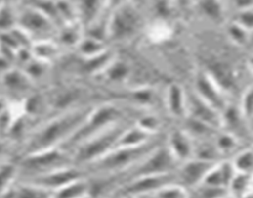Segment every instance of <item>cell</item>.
Here are the masks:
<instances>
[{
	"label": "cell",
	"mask_w": 253,
	"mask_h": 198,
	"mask_svg": "<svg viewBox=\"0 0 253 198\" xmlns=\"http://www.w3.org/2000/svg\"><path fill=\"white\" fill-rule=\"evenodd\" d=\"M90 108H69L58 115L44 121L36 130L32 131L25 143V153L36 152L44 148H61L72 134L85 120Z\"/></svg>",
	"instance_id": "6da1fadb"
},
{
	"label": "cell",
	"mask_w": 253,
	"mask_h": 198,
	"mask_svg": "<svg viewBox=\"0 0 253 198\" xmlns=\"http://www.w3.org/2000/svg\"><path fill=\"white\" fill-rule=\"evenodd\" d=\"M158 144L160 143L153 139L140 146H114L105 155L86 163L83 168L90 171L93 175H123L125 177L128 171L135 167Z\"/></svg>",
	"instance_id": "7a4b0ae2"
},
{
	"label": "cell",
	"mask_w": 253,
	"mask_h": 198,
	"mask_svg": "<svg viewBox=\"0 0 253 198\" xmlns=\"http://www.w3.org/2000/svg\"><path fill=\"white\" fill-rule=\"evenodd\" d=\"M128 124H130V121L121 119L113 125L103 129L99 133L94 134L90 138L85 139L81 144L74 146L69 151L74 165L83 167L86 163L105 155L108 151H110L116 145L119 136L121 135V133L125 130Z\"/></svg>",
	"instance_id": "3957f363"
},
{
	"label": "cell",
	"mask_w": 253,
	"mask_h": 198,
	"mask_svg": "<svg viewBox=\"0 0 253 198\" xmlns=\"http://www.w3.org/2000/svg\"><path fill=\"white\" fill-rule=\"evenodd\" d=\"M121 119H125L124 118V111L120 106L115 105V104L106 103L90 109L85 120L82 123V125L72 134L71 138L61 148L67 151H71L74 146L81 144L82 141L90 138L91 135L99 133L103 129L113 125Z\"/></svg>",
	"instance_id": "277c9868"
},
{
	"label": "cell",
	"mask_w": 253,
	"mask_h": 198,
	"mask_svg": "<svg viewBox=\"0 0 253 198\" xmlns=\"http://www.w3.org/2000/svg\"><path fill=\"white\" fill-rule=\"evenodd\" d=\"M71 163H73V161H72L69 151L57 146V148H44L36 152L25 153L24 158L17 165V167H19V172L25 173L26 177H29V176L41 175L54 168L71 165Z\"/></svg>",
	"instance_id": "5b68a950"
},
{
	"label": "cell",
	"mask_w": 253,
	"mask_h": 198,
	"mask_svg": "<svg viewBox=\"0 0 253 198\" xmlns=\"http://www.w3.org/2000/svg\"><path fill=\"white\" fill-rule=\"evenodd\" d=\"M175 180H177L175 172L135 176V177H130L127 181H125L123 186L118 187L120 192H118L116 195L131 196V197L151 196L163 185Z\"/></svg>",
	"instance_id": "8992f818"
},
{
	"label": "cell",
	"mask_w": 253,
	"mask_h": 198,
	"mask_svg": "<svg viewBox=\"0 0 253 198\" xmlns=\"http://www.w3.org/2000/svg\"><path fill=\"white\" fill-rule=\"evenodd\" d=\"M138 22L140 17L135 7L128 4H120L114 9L106 25V34L116 40L127 39L137 30Z\"/></svg>",
	"instance_id": "52a82bcc"
},
{
	"label": "cell",
	"mask_w": 253,
	"mask_h": 198,
	"mask_svg": "<svg viewBox=\"0 0 253 198\" xmlns=\"http://www.w3.org/2000/svg\"><path fill=\"white\" fill-rule=\"evenodd\" d=\"M194 93L199 96L204 101H207L209 105H211L215 110L222 113L227 105V101L225 99L224 89L215 82V79L209 73H199L195 79V89Z\"/></svg>",
	"instance_id": "ba28073f"
},
{
	"label": "cell",
	"mask_w": 253,
	"mask_h": 198,
	"mask_svg": "<svg viewBox=\"0 0 253 198\" xmlns=\"http://www.w3.org/2000/svg\"><path fill=\"white\" fill-rule=\"evenodd\" d=\"M216 161H208L198 157H190L188 160L183 161L175 170L178 182L184 185L185 187L192 190L195 188L204 178L205 173L211 168V166Z\"/></svg>",
	"instance_id": "9c48e42d"
},
{
	"label": "cell",
	"mask_w": 253,
	"mask_h": 198,
	"mask_svg": "<svg viewBox=\"0 0 253 198\" xmlns=\"http://www.w3.org/2000/svg\"><path fill=\"white\" fill-rule=\"evenodd\" d=\"M187 115L216 129L221 128V114L195 93L187 94Z\"/></svg>",
	"instance_id": "30bf717a"
},
{
	"label": "cell",
	"mask_w": 253,
	"mask_h": 198,
	"mask_svg": "<svg viewBox=\"0 0 253 198\" xmlns=\"http://www.w3.org/2000/svg\"><path fill=\"white\" fill-rule=\"evenodd\" d=\"M194 139L184 130V129H175L168 135L167 146L173 157L178 162L188 160L194 155Z\"/></svg>",
	"instance_id": "8fae6325"
},
{
	"label": "cell",
	"mask_w": 253,
	"mask_h": 198,
	"mask_svg": "<svg viewBox=\"0 0 253 198\" xmlns=\"http://www.w3.org/2000/svg\"><path fill=\"white\" fill-rule=\"evenodd\" d=\"M166 106L172 116L182 119L187 116V93L177 83H173L166 89Z\"/></svg>",
	"instance_id": "7c38bea8"
},
{
	"label": "cell",
	"mask_w": 253,
	"mask_h": 198,
	"mask_svg": "<svg viewBox=\"0 0 253 198\" xmlns=\"http://www.w3.org/2000/svg\"><path fill=\"white\" fill-rule=\"evenodd\" d=\"M20 22L25 31L43 32L48 31L51 27V20L40 9H29L20 16Z\"/></svg>",
	"instance_id": "4fadbf2b"
},
{
	"label": "cell",
	"mask_w": 253,
	"mask_h": 198,
	"mask_svg": "<svg viewBox=\"0 0 253 198\" xmlns=\"http://www.w3.org/2000/svg\"><path fill=\"white\" fill-rule=\"evenodd\" d=\"M52 196L56 197H82L89 196V178L86 175L81 176L78 178L64 183L56 191H53Z\"/></svg>",
	"instance_id": "5bb4252c"
},
{
	"label": "cell",
	"mask_w": 253,
	"mask_h": 198,
	"mask_svg": "<svg viewBox=\"0 0 253 198\" xmlns=\"http://www.w3.org/2000/svg\"><path fill=\"white\" fill-rule=\"evenodd\" d=\"M29 83L30 78L27 74L16 69H6L0 79V86H4L9 91L14 92L24 91L25 88H27Z\"/></svg>",
	"instance_id": "9a60e30c"
},
{
	"label": "cell",
	"mask_w": 253,
	"mask_h": 198,
	"mask_svg": "<svg viewBox=\"0 0 253 198\" xmlns=\"http://www.w3.org/2000/svg\"><path fill=\"white\" fill-rule=\"evenodd\" d=\"M252 173H245L235 171L229 183L230 196H249L252 192Z\"/></svg>",
	"instance_id": "2e32d148"
},
{
	"label": "cell",
	"mask_w": 253,
	"mask_h": 198,
	"mask_svg": "<svg viewBox=\"0 0 253 198\" xmlns=\"http://www.w3.org/2000/svg\"><path fill=\"white\" fill-rule=\"evenodd\" d=\"M215 136L214 145L216 150L219 151L220 155H225V153H235L239 148L240 139L235 136L234 134L229 133V131H221L220 134Z\"/></svg>",
	"instance_id": "e0dca14e"
},
{
	"label": "cell",
	"mask_w": 253,
	"mask_h": 198,
	"mask_svg": "<svg viewBox=\"0 0 253 198\" xmlns=\"http://www.w3.org/2000/svg\"><path fill=\"white\" fill-rule=\"evenodd\" d=\"M19 175V167L12 162H0V196H4Z\"/></svg>",
	"instance_id": "ac0fdd59"
},
{
	"label": "cell",
	"mask_w": 253,
	"mask_h": 198,
	"mask_svg": "<svg viewBox=\"0 0 253 198\" xmlns=\"http://www.w3.org/2000/svg\"><path fill=\"white\" fill-rule=\"evenodd\" d=\"M104 73L108 77L109 81L124 82L130 76V66L126 62L120 61V59H118V61L114 59L104 68Z\"/></svg>",
	"instance_id": "d6986e66"
},
{
	"label": "cell",
	"mask_w": 253,
	"mask_h": 198,
	"mask_svg": "<svg viewBox=\"0 0 253 198\" xmlns=\"http://www.w3.org/2000/svg\"><path fill=\"white\" fill-rule=\"evenodd\" d=\"M235 171L245 173H252V150L251 148H241L240 151H236L230 158Z\"/></svg>",
	"instance_id": "ffe728a7"
},
{
	"label": "cell",
	"mask_w": 253,
	"mask_h": 198,
	"mask_svg": "<svg viewBox=\"0 0 253 198\" xmlns=\"http://www.w3.org/2000/svg\"><path fill=\"white\" fill-rule=\"evenodd\" d=\"M103 6V0H79L78 14L86 22H94Z\"/></svg>",
	"instance_id": "44dd1931"
},
{
	"label": "cell",
	"mask_w": 253,
	"mask_h": 198,
	"mask_svg": "<svg viewBox=\"0 0 253 198\" xmlns=\"http://www.w3.org/2000/svg\"><path fill=\"white\" fill-rule=\"evenodd\" d=\"M79 46V52L82 53V56L84 58H89V57H94L96 54L101 53V52L105 51V45L101 40L94 39V37H85V39L81 40L78 42Z\"/></svg>",
	"instance_id": "7402d4cb"
},
{
	"label": "cell",
	"mask_w": 253,
	"mask_h": 198,
	"mask_svg": "<svg viewBox=\"0 0 253 198\" xmlns=\"http://www.w3.org/2000/svg\"><path fill=\"white\" fill-rule=\"evenodd\" d=\"M57 47L49 41L37 42L34 47V54L39 61H48L56 56Z\"/></svg>",
	"instance_id": "603a6c76"
},
{
	"label": "cell",
	"mask_w": 253,
	"mask_h": 198,
	"mask_svg": "<svg viewBox=\"0 0 253 198\" xmlns=\"http://www.w3.org/2000/svg\"><path fill=\"white\" fill-rule=\"evenodd\" d=\"M16 22L15 12L7 4H0V32L9 31Z\"/></svg>",
	"instance_id": "cb8c5ba5"
},
{
	"label": "cell",
	"mask_w": 253,
	"mask_h": 198,
	"mask_svg": "<svg viewBox=\"0 0 253 198\" xmlns=\"http://www.w3.org/2000/svg\"><path fill=\"white\" fill-rule=\"evenodd\" d=\"M135 124L145 131H147V133L152 134V135H156L158 133L161 126L160 119L153 115V114H143L141 118H138V120Z\"/></svg>",
	"instance_id": "d4e9b609"
},
{
	"label": "cell",
	"mask_w": 253,
	"mask_h": 198,
	"mask_svg": "<svg viewBox=\"0 0 253 198\" xmlns=\"http://www.w3.org/2000/svg\"><path fill=\"white\" fill-rule=\"evenodd\" d=\"M239 110L241 113L242 118L246 120V123L251 126L252 123V91L251 87L245 89L244 94H242L241 103H240Z\"/></svg>",
	"instance_id": "484cf974"
},
{
	"label": "cell",
	"mask_w": 253,
	"mask_h": 198,
	"mask_svg": "<svg viewBox=\"0 0 253 198\" xmlns=\"http://www.w3.org/2000/svg\"><path fill=\"white\" fill-rule=\"evenodd\" d=\"M229 35L232 39V41H235L239 45H245L247 42V40H249L250 31H247L246 29L240 26L236 22H232L229 26Z\"/></svg>",
	"instance_id": "4316f807"
},
{
	"label": "cell",
	"mask_w": 253,
	"mask_h": 198,
	"mask_svg": "<svg viewBox=\"0 0 253 198\" xmlns=\"http://www.w3.org/2000/svg\"><path fill=\"white\" fill-rule=\"evenodd\" d=\"M239 15H237L235 22L239 24L240 26H242L244 29H246L247 31L251 32L252 29V10L251 7L250 9H242L239 10Z\"/></svg>",
	"instance_id": "83f0119b"
},
{
	"label": "cell",
	"mask_w": 253,
	"mask_h": 198,
	"mask_svg": "<svg viewBox=\"0 0 253 198\" xmlns=\"http://www.w3.org/2000/svg\"><path fill=\"white\" fill-rule=\"evenodd\" d=\"M61 40L63 44H67V45H74V44H78V40H79V36L78 34L76 32V30L74 29H66L62 31L61 34Z\"/></svg>",
	"instance_id": "f1b7e54d"
},
{
	"label": "cell",
	"mask_w": 253,
	"mask_h": 198,
	"mask_svg": "<svg viewBox=\"0 0 253 198\" xmlns=\"http://www.w3.org/2000/svg\"><path fill=\"white\" fill-rule=\"evenodd\" d=\"M235 5L237 6V9H250L252 5V0H234Z\"/></svg>",
	"instance_id": "f546056e"
},
{
	"label": "cell",
	"mask_w": 253,
	"mask_h": 198,
	"mask_svg": "<svg viewBox=\"0 0 253 198\" xmlns=\"http://www.w3.org/2000/svg\"><path fill=\"white\" fill-rule=\"evenodd\" d=\"M6 150H7V144H6V141L1 140V139H0V160H1L2 156L5 155V152H6Z\"/></svg>",
	"instance_id": "4dcf8cb0"
},
{
	"label": "cell",
	"mask_w": 253,
	"mask_h": 198,
	"mask_svg": "<svg viewBox=\"0 0 253 198\" xmlns=\"http://www.w3.org/2000/svg\"><path fill=\"white\" fill-rule=\"evenodd\" d=\"M219 1H220V2H221V1H222V0H219Z\"/></svg>",
	"instance_id": "1f68e13d"
},
{
	"label": "cell",
	"mask_w": 253,
	"mask_h": 198,
	"mask_svg": "<svg viewBox=\"0 0 253 198\" xmlns=\"http://www.w3.org/2000/svg\"><path fill=\"white\" fill-rule=\"evenodd\" d=\"M167 1H170V0H167Z\"/></svg>",
	"instance_id": "d6a6232c"
}]
</instances>
